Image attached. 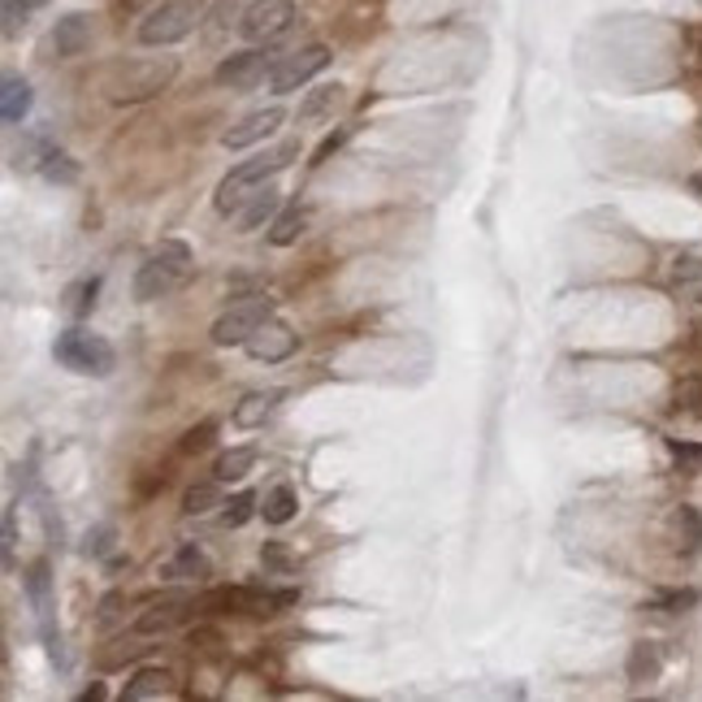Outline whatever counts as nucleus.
I'll list each match as a JSON object with an SVG mask.
<instances>
[{"label":"nucleus","instance_id":"f257e3e1","mask_svg":"<svg viewBox=\"0 0 702 702\" xmlns=\"http://www.w3.org/2000/svg\"><path fill=\"white\" fill-rule=\"evenodd\" d=\"M300 157V139H282L278 148H269V152H257L252 161H239L230 174L218 182V195H213V204H218V213H239L243 204H248V195H257L264 182H273L278 170H287L291 161Z\"/></svg>","mask_w":702,"mask_h":702},{"label":"nucleus","instance_id":"f03ea898","mask_svg":"<svg viewBox=\"0 0 702 702\" xmlns=\"http://www.w3.org/2000/svg\"><path fill=\"white\" fill-rule=\"evenodd\" d=\"M178 79V61L174 57H143V61H122L109 70L104 91L113 104H139V100H152L170 88Z\"/></svg>","mask_w":702,"mask_h":702},{"label":"nucleus","instance_id":"7ed1b4c3","mask_svg":"<svg viewBox=\"0 0 702 702\" xmlns=\"http://www.w3.org/2000/svg\"><path fill=\"white\" fill-rule=\"evenodd\" d=\"M191 269H195V264H191V248L170 239V243H161L148 261L139 264V273H134V282H131V295L139 304L166 300V295H174L178 287L191 278Z\"/></svg>","mask_w":702,"mask_h":702},{"label":"nucleus","instance_id":"20e7f679","mask_svg":"<svg viewBox=\"0 0 702 702\" xmlns=\"http://www.w3.org/2000/svg\"><path fill=\"white\" fill-rule=\"evenodd\" d=\"M52 355H57L61 369H70V373H79V378H109L113 364H118L113 343L100 339V334H91V330H83V325L61 330L57 343H52Z\"/></svg>","mask_w":702,"mask_h":702},{"label":"nucleus","instance_id":"39448f33","mask_svg":"<svg viewBox=\"0 0 702 702\" xmlns=\"http://www.w3.org/2000/svg\"><path fill=\"white\" fill-rule=\"evenodd\" d=\"M200 27V9H195V0H166V4H157L143 22H139V44L143 48H170L178 40H187L191 31Z\"/></svg>","mask_w":702,"mask_h":702},{"label":"nucleus","instance_id":"423d86ee","mask_svg":"<svg viewBox=\"0 0 702 702\" xmlns=\"http://www.w3.org/2000/svg\"><path fill=\"white\" fill-rule=\"evenodd\" d=\"M269 317H273V300H269V295H248V300L230 304L218 321H213V343H218V348H243Z\"/></svg>","mask_w":702,"mask_h":702},{"label":"nucleus","instance_id":"0eeeda50","mask_svg":"<svg viewBox=\"0 0 702 702\" xmlns=\"http://www.w3.org/2000/svg\"><path fill=\"white\" fill-rule=\"evenodd\" d=\"M27 599L36 608V620H40V638H44V651L57 668H66V642H61V629H57V599H52V576H48V564L40 560L31 576H27Z\"/></svg>","mask_w":702,"mask_h":702},{"label":"nucleus","instance_id":"6e6552de","mask_svg":"<svg viewBox=\"0 0 702 702\" xmlns=\"http://www.w3.org/2000/svg\"><path fill=\"white\" fill-rule=\"evenodd\" d=\"M295 603V590H264V585H239V590H213L200 599V608H225L243 615H278Z\"/></svg>","mask_w":702,"mask_h":702},{"label":"nucleus","instance_id":"1a4fd4ad","mask_svg":"<svg viewBox=\"0 0 702 702\" xmlns=\"http://www.w3.org/2000/svg\"><path fill=\"white\" fill-rule=\"evenodd\" d=\"M273 66H278V52L269 44H257V48H243V52H230L218 66L213 79L230 91H252L273 74Z\"/></svg>","mask_w":702,"mask_h":702},{"label":"nucleus","instance_id":"9d476101","mask_svg":"<svg viewBox=\"0 0 702 702\" xmlns=\"http://www.w3.org/2000/svg\"><path fill=\"white\" fill-rule=\"evenodd\" d=\"M295 27V0H252L243 9L239 36L252 44H273L278 36H287Z\"/></svg>","mask_w":702,"mask_h":702},{"label":"nucleus","instance_id":"9b49d317","mask_svg":"<svg viewBox=\"0 0 702 702\" xmlns=\"http://www.w3.org/2000/svg\"><path fill=\"white\" fill-rule=\"evenodd\" d=\"M325 66H330V48L304 44L300 52H291V57H278V66H273V74H269V88L278 91V96L300 91L308 79H312V74H321Z\"/></svg>","mask_w":702,"mask_h":702},{"label":"nucleus","instance_id":"f8f14e48","mask_svg":"<svg viewBox=\"0 0 702 702\" xmlns=\"http://www.w3.org/2000/svg\"><path fill=\"white\" fill-rule=\"evenodd\" d=\"M195 612H200V599L187 594V590H178V594H166V599L148 603V612H139V620H134V633H139V638L170 633V629H178V624H187Z\"/></svg>","mask_w":702,"mask_h":702},{"label":"nucleus","instance_id":"ddd939ff","mask_svg":"<svg viewBox=\"0 0 702 702\" xmlns=\"http://www.w3.org/2000/svg\"><path fill=\"white\" fill-rule=\"evenodd\" d=\"M282 122H287V113H282L278 104H273V109H257V113H248L243 122H234L230 131L221 134V148H225V152H243V148H252V143H264Z\"/></svg>","mask_w":702,"mask_h":702},{"label":"nucleus","instance_id":"4468645a","mask_svg":"<svg viewBox=\"0 0 702 702\" xmlns=\"http://www.w3.org/2000/svg\"><path fill=\"white\" fill-rule=\"evenodd\" d=\"M243 348H248V355H252V360L273 364V360H287L291 351L300 348V334H295L291 325H282V321H273V317H269V321H264L261 330H257V334H252Z\"/></svg>","mask_w":702,"mask_h":702},{"label":"nucleus","instance_id":"2eb2a0df","mask_svg":"<svg viewBox=\"0 0 702 702\" xmlns=\"http://www.w3.org/2000/svg\"><path fill=\"white\" fill-rule=\"evenodd\" d=\"M278 209H282V191L273 187V182H264L257 195H248V204L234 213V225H239V234H248V230H261L264 221L278 218Z\"/></svg>","mask_w":702,"mask_h":702},{"label":"nucleus","instance_id":"dca6fc26","mask_svg":"<svg viewBox=\"0 0 702 702\" xmlns=\"http://www.w3.org/2000/svg\"><path fill=\"white\" fill-rule=\"evenodd\" d=\"M91 44V18L88 13H66L52 27V52L57 57H79Z\"/></svg>","mask_w":702,"mask_h":702},{"label":"nucleus","instance_id":"f3484780","mask_svg":"<svg viewBox=\"0 0 702 702\" xmlns=\"http://www.w3.org/2000/svg\"><path fill=\"white\" fill-rule=\"evenodd\" d=\"M668 287L681 295V300H690V304H702V257H690V252H681L672 269H668Z\"/></svg>","mask_w":702,"mask_h":702},{"label":"nucleus","instance_id":"a211bd4d","mask_svg":"<svg viewBox=\"0 0 702 702\" xmlns=\"http://www.w3.org/2000/svg\"><path fill=\"white\" fill-rule=\"evenodd\" d=\"M27 113H31V83L22 74H4V83H0V118L9 127H22Z\"/></svg>","mask_w":702,"mask_h":702},{"label":"nucleus","instance_id":"6ab92c4d","mask_svg":"<svg viewBox=\"0 0 702 702\" xmlns=\"http://www.w3.org/2000/svg\"><path fill=\"white\" fill-rule=\"evenodd\" d=\"M166 694H174V672H166V668H139L131 681H127V690H122L127 702L166 699Z\"/></svg>","mask_w":702,"mask_h":702},{"label":"nucleus","instance_id":"aec40b11","mask_svg":"<svg viewBox=\"0 0 702 702\" xmlns=\"http://www.w3.org/2000/svg\"><path fill=\"white\" fill-rule=\"evenodd\" d=\"M166 576H170V581H209V576H213V564H209V555H204L195 542H187V546H178V555L166 564Z\"/></svg>","mask_w":702,"mask_h":702},{"label":"nucleus","instance_id":"412c9836","mask_svg":"<svg viewBox=\"0 0 702 702\" xmlns=\"http://www.w3.org/2000/svg\"><path fill=\"white\" fill-rule=\"evenodd\" d=\"M278 403H282V391H257V395H248L234 408V425L239 430H261L264 421L273 417Z\"/></svg>","mask_w":702,"mask_h":702},{"label":"nucleus","instance_id":"4be33fe9","mask_svg":"<svg viewBox=\"0 0 702 702\" xmlns=\"http://www.w3.org/2000/svg\"><path fill=\"white\" fill-rule=\"evenodd\" d=\"M672 542H676V555H699L702 517L694 508H676V512H672Z\"/></svg>","mask_w":702,"mask_h":702},{"label":"nucleus","instance_id":"5701e85b","mask_svg":"<svg viewBox=\"0 0 702 702\" xmlns=\"http://www.w3.org/2000/svg\"><path fill=\"white\" fill-rule=\"evenodd\" d=\"M343 104V83H321L317 91H308L300 104V122H321Z\"/></svg>","mask_w":702,"mask_h":702},{"label":"nucleus","instance_id":"b1692460","mask_svg":"<svg viewBox=\"0 0 702 702\" xmlns=\"http://www.w3.org/2000/svg\"><path fill=\"white\" fill-rule=\"evenodd\" d=\"M252 469H257V447H234V451L218 455L213 478H218V482H243Z\"/></svg>","mask_w":702,"mask_h":702},{"label":"nucleus","instance_id":"393cba45","mask_svg":"<svg viewBox=\"0 0 702 702\" xmlns=\"http://www.w3.org/2000/svg\"><path fill=\"white\" fill-rule=\"evenodd\" d=\"M264 508H261V517L269 521V525H287L295 512H300V499H295V490L282 482V485H273L269 494L261 499Z\"/></svg>","mask_w":702,"mask_h":702},{"label":"nucleus","instance_id":"a878e982","mask_svg":"<svg viewBox=\"0 0 702 702\" xmlns=\"http://www.w3.org/2000/svg\"><path fill=\"white\" fill-rule=\"evenodd\" d=\"M672 412L685 417V421H702V378L699 373H690V378L676 382V391H672Z\"/></svg>","mask_w":702,"mask_h":702},{"label":"nucleus","instance_id":"bb28decb","mask_svg":"<svg viewBox=\"0 0 702 702\" xmlns=\"http://www.w3.org/2000/svg\"><path fill=\"white\" fill-rule=\"evenodd\" d=\"M304 225H308L304 209H287V213H278V218L269 221V243L273 248H291L304 234Z\"/></svg>","mask_w":702,"mask_h":702},{"label":"nucleus","instance_id":"cd10ccee","mask_svg":"<svg viewBox=\"0 0 702 702\" xmlns=\"http://www.w3.org/2000/svg\"><path fill=\"white\" fill-rule=\"evenodd\" d=\"M213 508H225V503H221V482H218V478H213V482L191 485V490L182 494V512H187V517H204V512H213Z\"/></svg>","mask_w":702,"mask_h":702},{"label":"nucleus","instance_id":"c85d7f7f","mask_svg":"<svg viewBox=\"0 0 702 702\" xmlns=\"http://www.w3.org/2000/svg\"><path fill=\"white\" fill-rule=\"evenodd\" d=\"M96 295H100V278L74 282V287L66 291V312H70L74 321H83V317H91V308H96Z\"/></svg>","mask_w":702,"mask_h":702},{"label":"nucleus","instance_id":"c756f323","mask_svg":"<svg viewBox=\"0 0 702 702\" xmlns=\"http://www.w3.org/2000/svg\"><path fill=\"white\" fill-rule=\"evenodd\" d=\"M40 174H44L48 182H61V187H70V182H79V161H74L70 152L52 148L44 161H40Z\"/></svg>","mask_w":702,"mask_h":702},{"label":"nucleus","instance_id":"7c9ffc66","mask_svg":"<svg viewBox=\"0 0 702 702\" xmlns=\"http://www.w3.org/2000/svg\"><path fill=\"white\" fill-rule=\"evenodd\" d=\"M629 676L633 681H655L659 676V651L651 642H638L633 655H629Z\"/></svg>","mask_w":702,"mask_h":702},{"label":"nucleus","instance_id":"2f4dec72","mask_svg":"<svg viewBox=\"0 0 702 702\" xmlns=\"http://www.w3.org/2000/svg\"><path fill=\"white\" fill-rule=\"evenodd\" d=\"M252 512H257V494H252V490H239V494L225 503V512H221V517H225V525L239 529V525H248V521H252Z\"/></svg>","mask_w":702,"mask_h":702},{"label":"nucleus","instance_id":"473e14b6","mask_svg":"<svg viewBox=\"0 0 702 702\" xmlns=\"http://www.w3.org/2000/svg\"><path fill=\"white\" fill-rule=\"evenodd\" d=\"M668 451H672V460H676L685 473H702V442L668 439Z\"/></svg>","mask_w":702,"mask_h":702},{"label":"nucleus","instance_id":"72a5a7b5","mask_svg":"<svg viewBox=\"0 0 702 702\" xmlns=\"http://www.w3.org/2000/svg\"><path fill=\"white\" fill-rule=\"evenodd\" d=\"M261 564H264V569H273V572H291V569H295V555H291L282 542H264V546H261Z\"/></svg>","mask_w":702,"mask_h":702},{"label":"nucleus","instance_id":"f704fd0d","mask_svg":"<svg viewBox=\"0 0 702 702\" xmlns=\"http://www.w3.org/2000/svg\"><path fill=\"white\" fill-rule=\"evenodd\" d=\"M213 434H218V421H200V425H195V430H191V434L182 439V451H187V455L204 451V447L213 442Z\"/></svg>","mask_w":702,"mask_h":702},{"label":"nucleus","instance_id":"c9c22d12","mask_svg":"<svg viewBox=\"0 0 702 702\" xmlns=\"http://www.w3.org/2000/svg\"><path fill=\"white\" fill-rule=\"evenodd\" d=\"M348 134H351V127H343V131H339V134H325V139H321V148H317V157H312V166H321V161H330V157H334V152L343 148V139H348Z\"/></svg>","mask_w":702,"mask_h":702},{"label":"nucleus","instance_id":"e433bc0d","mask_svg":"<svg viewBox=\"0 0 702 702\" xmlns=\"http://www.w3.org/2000/svg\"><path fill=\"white\" fill-rule=\"evenodd\" d=\"M694 603H699V594H694V590H681V594H668V599H659V608H663V612H685V608H694Z\"/></svg>","mask_w":702,"mask_h":702},{"label":"nucleus","instance_id":"4c0bfd02","mask_svg":"<svg viewBox=\"0 0 702 702\" xmlns=\"http://www.w3.org/2000/svg\"><path fill=\"white\" fill-rule=\"evenodd\" d=\"M239 4H243V0H221V4H218V13H213V18H218V27H221V31H225L230 22H243V13H239Z\"/></svg>","mask_w":702,"mask_h":702},{"label":"nucleus","instance_id":"58836bf2","mask_svg":"<svg viewBox=\"0 0 702 702\" xmlns=\"http://www.w3.org/2000/svg\"><path fill=\"white\" fill-rule=\"evenodd\" d=\"M88 542H91V555H109V546H113V525H100Z\"/></svg>","mask_w":702,"mask_h":702},{"label":"nucleus","instance_id":"ea45409f","mask_svg":"<svg viewBox=\"0 0 702 702\" xmlns=\"http://www.w3.org/2000/svg\"><path fill=\"white\" fill-rule=\"evenodd\" d=\"M118 608H122V594H104V599H100V624H113Z\"/></svg>","mask_w":702,"mask_h":702},{"label":"nucleus","instance_id":"a19ab883","mask_svg":"<svg viewBox=\"0 0 702 702\" xmlns=\"http://www.w3.org/2000/svg\"><path fill=\"white\" fill-rule=\"evenodd\" d=\"M13 542H18V525H13V508L4 512V560H13Z\"/></svg>","mask_w":702,"mask_h":702},{"label":"nucleus","instance_id":"79ce46f5","mask_svg":"<svg viewBox=\"0 0 702 702\" xmlns=\"http://www.w3.org/2000/svg\"><path fill=\"white\" fill-rule=\"evenodd\" d=\"M18 31V0H4V36Z\"/></svg>","mask_w":702,"mask_h":702},{"label":"nucleus","instance_id":"37998d69","mask_svg":"<svg viewBox=\"0 0 702 702\" xmlns=\"http://www.w3.org/2000/svg\"><path fill=\"white\" fill-rule=\"evenodd\" d=\"M91 699H104V685H91V690H83V702Z\"/></svg>","mask_w":702,"mask_h":702},{"label":"nucleus","instance_id":"c03bdc74","mask_svg":"<svg viewBox=\"0 0 702 702\" xmlns=\"http://www.w3.org/2000/svg\"><path fill=\"white\" fill-rule=\"evenodd\" d=\"M118 4H122V9H139V4H143V0H118Z\"/></svg>","mask_w":702,"mask_h":702},{"label":"nucleus","instance_id":"a18cd8bd","mask_svg":"<svg viewBox=\"0 0 702 702\" xmlns=\"http://www.w3.org/2000/svg\"><path fill=\"white\" fill-rule=\"evenodd\" d=\"M22 4H27V9H40V4H48V0H22Z\"/></svg>","mask_w":702,"mask_h":702},{"label":"nucleus","instance_id":"49530a36","mask_svg":"<svg viewBox=\"0 0 702 702\" xmlns=\"http://www.w3.org/2000/svg\"><path fill=\"white\" fill-rule=\"evenodd\" d=\"M699 187H702V174H699Z\"/></svg>","mask_w":702,"mask_h":702}]
</instances>
